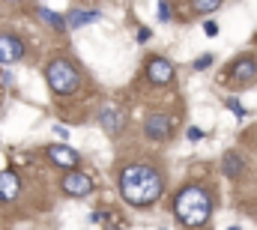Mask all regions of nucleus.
<instances>
[{
  "mask_svg": "<svg viewBox=\"0 0 257 230\" xmlns=\"http://www.w3.org/2000/svg\"><path fill=\"white\" fill-rule=\"evenodd\" d=\"M159 18H162V21H168V18H171V9H168V3H159Z\"/></svg>",
  "mask_w": 257,
  "mask_h": 230,
  "instance_id": "obj_19",
  "label": "nucleus"
},
{
  "mask_svg": "<svg viewBox=\"0 0 257 230\" xmlns=\"http://www.w3.org/2000/svg\"><path fill=\"white\" fill-rule=\"evenodd\" d=\"M227 108H230L236 117H245V108L239 105V99H227Z\"/></svg>",
  "mask_w": 257,
  "mask_h": 230,
  "instance_id": "obj_16",
  "label": "nucleus"
},
{
  "mask_svg": "<svg viewBox=\"0 0 257 230\" xmlns=\"http://www.w3.org/2000/svg\"><path fill=\"white\" fill-rule=\"evenodd\" d=\"M221 171L227 173L230 179H239V176L245 173V162H242V156H239L236 150L224 153V159H221Z\"/></svg>",
  "mask_w": 257,
  "mask_h": 230,
  "instance_id": "obj_10",
  "label": "nucleus"
},
{
  "mask_svg": "<svg viewBox=\"0 0 257 230\" xmlns=\"http://www.w3.org/2000/svg\"><path fill=\"white\" fill-rule=\"evenodd\" d=\"M209 66H212V54H206V57H200L197 63H194V69H197V72H200V69H209Z\"/></svg>",
  "mask_w": 257,
  "mask_h": 230,
  "instance_id": "obj_17",
  "label": "nucleus"
},
{
  "mask_svg": "<svg viewBox=\"0 0 257 230\" xmlns=\"http://www.w3.org/2000/svg\"><path fill=\"white\" fill-rule=\"evenodd\" d=\"M45 78H48V87H51L57 96L75 93V90L81 87V75H78V69H75L69 60H63V57L51 60V63L45 66Z\"/></svg>",
  "mask_w": 257,
  "mask_h": 230,
  "instance_id": "obj_3",
  "label": "nucleus"
},
{
  "mask_svg": "<svg viewBox=\"0 0 257 230\" xmlns=\"http://www.w3.org/2000/svg\"><path fill=\"white\" fill-rule=\"evenodd\" d=\"M165 191V179L162 173L150 165H128L120 173V194L128 206H153Z\"/></svg>",
  "mask_w": 257,
  "mask_h": 230,
  "instance_id": "obj_1",
  "label": "nucleus"
},
{
  "mask_svg": "<svg viewBox=\"0 0 257 230\" xmlns=\"http://www.w3.org/2000/svg\"><path fill=\"white\" fill-rule=\"evenodd\" d=\"M102 18V12H84V9H72L69 15H66V24H69V30H78V27H84V24H93V21H99Z\"/></svg>",
  "mask_w": 257,
  "mask_h": 230,
  "instance_id": "obj_13",
  "label": "nucleus"
},
{
  "mask_svg": "<svg viewBox=\"0 0 257 230\" xmlns=\"http://www.w3.org/2000/svg\"><path fill=\"white\" fill-rule=\"evenodd\" d=\"M48 159H51L54 165H60V168H69V171L78 168V153H75L72 147H66V144H54V147H48Z\"/></svg>",
  "mask_w": 257,
  "mask_h": 230,
  "instance_id": "obj_8",
  "label": "nucleus"
},
{
  "mask_svg": "<svg viewBox=\"0 0 257 230\" xmlns=\"http://www.w3.org/2000/svg\"><path fill=\"white\" fill-rule=\"evenodd\" d=\"M147 75H150L153 84L165 87V84L174 81V66H171V60H165V57H153L147 63Z\"/></svg>",
  "mask_w": 257,
  "mask_h": 230,
  "instance_id": "obj_7",
  "label": "nucleus"
},
{
  "mask_svg": "<svg viewBox=\"0 0 257 230\" xmlns=\"http://www.w3.org/2000/svg\"><path fill=\"white\" fill-rule=\"evenodd\" d=\"M36 15H39L42 21H48V24H51L54 30H69V24H66L63 15H54V12H48L45 6H39V9H36Z\"/></svg>",
  "mask_w": 257,
  "mask_h": 230,
  "instance_id": "obj_14",
  "label": "nucleus"
},
{
  "mask_svg": "<svg viewBox=\"0 0 257 230\" xmlns=\"http://www.w3.org/2000/svg\"><path fill=\"white\" fill-rule=\"evenodd\" d=\"M221 6V0H194V9L197 12H215Z\"/></svg>",
  "mask_w": 257,
  "mask_h": 230,
  "instance_id": "obj_15",
  "label": "nucleus"
},
{
  "mask_svg": "<svg viewBox=\"0 0 257 230\" xmlns=\"http://www.w3.org/2000/svg\"><path fill=\"white\" fill-rule=\"evenodd\" d=\"M0 84H12V72H3L0 75Z\"/></svg>",
  "mask_w": 257,
  "mask_h": 230,
  "instance_id": "obj_21",
  "label": "nucleus"
},
{
  "mask_svg": "<svg viewBox=\"0 0 257 230\" xmlns=\"http://www.w3.org/2000/svg\"><path fill=\"white\" fill-rule=\"evenodd\" d=\"M18 191H21L18 173H12V171L0 173V200H12V197H18Z\"/></svg>",
  "mask_w": 257,
  "mask_h": 230,
  "instance_id": "obj_11",
  "label": "nucleus"
},
{
  "mask_svg": "<svg viewBox=\"0 0 257 230\" xmlns=\"http://www.w3.org/2000/svg\"><path fill=\"white\" fill-rule=\"evenodd\" d=\"M99 123H102L111 135H120V132H123V126H126V117L120 114L117 108H105V111L99 114Z\"/></svg>",
  "mask_w": 257,
  "mask_h": 230,
  "instance_id": "obj_12",
  "label": "nucleus"
},
{
  "mask_svg": "<svg viewBox=\"0 0 257 230\" xmlns=\"http://www.w3.org/2000/svg\"><path fill=\"white\" fill-rule=\"evenodd\" d=\"M200 138H203L200 129H189V141H200Z\"/></svg>",
  "mask_w": 257,
  "mask_h": 230,
  "instance_id": "obj_20",
  "label": "nucleus"
},
{
  "mask_svg": "<svg viewBox=\"0 0 257 230\" xmlns=\"http://www.w3.org/2000/svg\"><path fill=\"white\" fill-rule=\"evenodd\" d=\"M21 57H24V42L15 33H0V63L9 66V63H18Z\"/></svg>",
  "mask_w": 257,
  "mask_h": 230,
  "instance_id": "obj_4",
  "label": "nucleus"
},
{
  "mask_svg": "<svg viewBox=\"0 0 257 230\" xmlns=\"http://www.w3.org/2000/svg\"><path fill=\"white\" fill-rule=\"evenodd\" d=\"M171 129H174V120L168 114H153V117H147V123H144V132L153 141H168Z\"/></svg>",
  "mask_w": 257,
  "mask_h": 230,
  "instance_id": "obj_6",
  "label": "nucleus"
},
{
  "mask_svg": "<svg viewBox=\"0 0 257 230\" xmlns=\"http://www.w3.org/2000/svg\"><path fill=\"white\" fill-rule=\"evenodd\" d=\"M230 78H233V81H242V84H245V81H254L257 78V63L251 57L236 60V63L230 66Z\"/></svg>",
  "mask_w": 257,
  "mask_h": 230,
  "instance_id": "obj_9",
  "label": "nucleus"
},
{
  "mask_svg": "<svg viewBox=\"0 0 257 230\" xmlns=\"http://www.w3.org/2000/svg\"><path fill=\"white\" fill-rule=\"evenodd\" d=\"M203 33H206V36H215V33H218V24H215V21H206V24H203Z\"/></svg>",
  "mask_w": 257,
  "mask_h": 230,
  "instance_id": "obj_18",
  "label": "nucleus"
},
{
  "mask_svg": "<svg viewBox=\"0 0 257 230\" xmlns=\"http://www.w3.org/2000/svg\"><path fill=\"white\" fill-rule=\"evenodd\" d=\"M174 212H177V218L186 227H203L209 221V215H212V200H209V194L200 185H186L177 194Z\"/></svg>",
  "mask_w": 257,
  "mask_h": 230,
  "instance_id": "obj_2",
  "label": "nucleus"
},
{
  "mask_svg": "<svg viewBox=\"0 0 257 230\" xmlns=\"http://www.w3.org/2000/svg\"><path fill=\"white\" fill-rule=\"evenodd\" d=\"M63 191L69 197H87V194L93 191V179L81 171H72V173L63 176Z\"/></svg>",
  "mask_w": 257,
  "mask_h": 230,
  "instance_id": "obj_5",
  "label": "nucleus"
}]
</instances>
